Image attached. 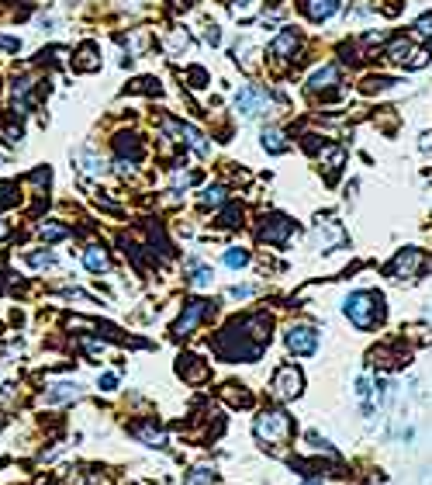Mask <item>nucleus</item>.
I'll return each mask as SVG.
<instances>
[{
    "mask_svg": "<svg viewBox=\"0 0 432 485\" xmlns=\"http://www.w3.org/2000/svg\"><path fill=\"white\" fill-rule=\"evenodd\" d=\"M343 315L360 333H370V329H377L384 322V298L377 291H367V288L349 291L343 301Z\"/></svg>",
    "mask_w": 432,
    "mask_h": 485,
    "instance_id": "nucleus-1",
    "label": "nucleus"
},
{
    "mask_svg": "<svg viewBox=\"0 0 432 485\" xmlns=\"http://www.w3.org/2000/svg\"><path fill=\"white\" fill-rule=\"evenodd\" d=\"M253 433H256V440L263 447H284L287 440H291V433H294V419L284 412V409H263L256 416V423H253Z\"/></svg>",
    "mask_w": 432,
    "mask_h": 485,
    "instance_id": "nucleus-2",
    "label": "nucleus"
},
{
    "mask_svg": "<svg viewBox=\"0 0 432 485\" xmlns=\"http://www.w3.org/2000/svg\"><path fill=\"white\" fill-rule=\"evenodd\" d=\"M429 267H432V260H429L426 250L405 246V250H398V253L391 257V264H387L384 271H387V278H394V281H415V278H422Z\"/></svg>",
    "mask_w": 432,
    "mask_h": 485,
    "instance_id": "nucleus-3",
    "label": "nucleus"
},
{
    "mask_svg": "<svg viewBox=\"0 0 432 485\" xmlns=\"http://www.w3.org/2000/svg\"><path fill=\"white\" fill-rule=\"evenodd\" d=\"M232 107L242 121H253V118H263L273 111V94L263 87V84H246L239 87V94L232 97Z\"/></svg>",
    "mask_w": 432,
    "mask_h": 485,
    "instance_id": "nucleus-4",
    "label": "nucleus"
},
{
    "mask_svg": "<svg viewBox=\"0 0 432 485\" xmlns=\"http://www.w3.org/2000/svg\"><path fill=\"white\" fill-rule=\"evenodd\" d=\"M284 343L294 357H311L318 350V329L308 326V322H294L284 329Z\"/></svg>",
    "mask_w": 432,
    "mask_h": 485,
    "instance_id": "nucleus-5",
    "label": "nucleus"
},
{
    "mask_svg": "<svg viewBox=\"0 0 432 485\" xmlns=\"http://www.w3.org/2000/svg\"><path fill=\"white\" fill-rule=\"evenodd\" d=\"M339 84H343V66H339V63H322V66L311 70V77H308V94L329 97V94L339 91Z\"/></svg>",
    "mask_w": 432,
    "mask_h": 485,
    "instance_id": "nucleus-6",
    "label": "nucleus"
},
{
    "mask_svg": "<svg viewBox=\"0 0 432 485\" xmlns=\"http://www.w3.org/2000/svg\"><path fill=\"white\" fill-rule=\"evenodd\" d=\"M208 312H211V305H208L204 298H190V301H183V312H180V319L173 322V336H190V333L208 319Z\"/></svg>",
    "mask_w": 432,
    "mask_h": 485,
    "instance_id": "nucleus-7",
    "label": "nucleus"
},
{
    "mask_svg": "<svg viewBox=\"0 0 432 485\" xmlns=\"http://www.w3.org/2000/svg\"><path fill=\"white\" fill-rule=\"evenodd\" d=\"M301 52V31L294 28V24H284L280 31H277V38L270 42V59L273 63H287V59H294Z\"/></svg>",
    "mask_w": 432,
    "mask_h": 485,
    "instance_id": "nucleus-8",
    "label": "nucleus"
},
{
    "mask_svg": "<svg viewBox=\"0 0 432 485\" xmlns=\"http://www.w3.org/2000/svg\"><path fill=\"white\" fill-rule=\"evenodd\" d=\"M294 222L287 218V215H280V211H270V215H263V225H259V236L266 239V243H273V246H284L291 236H294Z\"/></svg>",
    "mask_w": 432,
    "mask_h": 485,
    "instance_id": "nucleus-9",
    "label": "nucleus"
},
{
    "mask_svg": "<svg viewBox=\"0 0 432 485\" xmlns=\"http://www.w3.org/2000/svg\"><path fill=\"white\" fill-rule=\"evenodd\" d=\"M273 391H277L280 398H298V395L304 391V375H301V368L280 364V368L273 371Z\"/></svg>",
    "mask_w": 432,
    "mask_h": 485,
    "instance_id": "nucleus-10",
    "label": "nucleus"
},
{
    "mask_svg": "<svg viewBox=\"0 0 432 485\" xmlns=\"http://www.w3.org/2000/svg\"><path fill=\"white\" fill-rule=\"evenodd\" d=\"M343 7V0H301V14L311 21V24H322L329 17H336Z\"/></svg>",
    "mask_w": 432,
    "mask_h": 485,
    "instance_id": "nucleus-11",
    "label": "nucleus"
},
{
    "mask_svg": "<svg viewBox=\"0 0 432 485\" xmlns=\"http://www.w3.org/2000/svg\"><path fill=\"white\" fill-rule=\"evenodd\" d=\"M73 163L84 170L86 177H104V174H107V163H104V156H100L97 149H90V146L73 153Z\"/></svg>",
    "mask_w": 432,
    "mask_h": 485,
    "instance_id": "nucleus-12",
    "label": "nucleus"
},
{
    "mask_svg": "<svg viewBox=\"0 0 432 485\" xmlns=\"http://www.w3.org/2000/svg\"><path fill=\"white\" fill-rule=\"evenodd\" d=\"M80 395H84V388L77 385V382H56V385H49L42 391V402L45 405H59V402H73Z\"/></svg>",
    "mask_w": 432,
    "mask_h": 485,
    "instance_id": "nucleus-13",
    "label": "nucleus"
},
{
    "mask_svg": "<svg viewBox=\"0 0 432 485\" xmlns=\"http://www.w3.org/2000/svg\"><path fill=\"white\" fill-rule=\"evenodd\" d=\"M346 232L339 222H332V218H325V222H318L315 225V243L322 246V250H332V246H343Z\"/></svg>",
    "mask_w": 432,
    "mask_h": 485,
    "instance_id": "nucleus-14",
    "label": "nucleus"
},
{
    "mask_svg": "<svg viewBox=\"0 0 432 485\" xmlns=\"http://www.w3.org/2000/svg\"><path fill=\"white\" fill-rule=\"evenodd\" d=\"M259 146H263V149H266L270 156H284V153L291 149V142H287V135H284L280 128H273V125L259 132Z\"/></svg>",
    "mask_w": 432,
    "mask_h": 485,
    "instance_id": "nucleus-15",
    "label": "nucleus"
},
{
    "mask_svg": "<svg viewBox=\"0 0 432 485\" xmlns=\"http://www.w3.org/2000/svg\"><path fill=\"white\" fill-rule=\"evenodd\" d=\"M412 52H415V49H412V38H408V35H394V38L387 42V49H384V59L405 66V63L412 59Z\"/></svg>",
    "mask_w": 432,
    "mask_h": 485,
    "instance_id": "nucleus-16",
    "label": "nucleus"
},
{
    "mask_svg": "<svg viewBox=\"0 0 432 485\" xmlns=\"http://www.w3.org/2000/svg\"><path fill=\"white\" fill-rule=\"evenodd\" d=\"M84 267L90 274H104V271L111 267V257H107V250H104L100 243H90L84 250Z\"/></svg>",
    "mask_w": 432,
    "mask_h": 485,
    "instance_id": "nucleus-17",
    "label": "nucleus"
},
{
    "mask_svg": "<svg viewBox=\"0 0 432 485\" xmlns=\"http://www.w3.org/2000/svg\"><path fill=\"white\" fill-rule=\"evenodd\" d=\"M225 204H229V188H225V184H208V188L201 191V208L218 211V208H225Z\"/></svg>",
    "mask_w": 432,
    "mask_h": 485,
    "instance_id": "nucleus-18",
    "label": "nucleus"
},
{
    "mask_svg": "<svg viewBox=\"0 0 432 485\" xmlns=\"http://www.w3.org/2000/svg\"><path fill=\"white\" fill-rule=\"evenodd\" d=\"M318 160L325 163V170H329V177H336V174L343 170V163H346V149H343V146H322V153H318Z\"/></svg>",
    "mask_w": 432,
    "mask_h": 485,
    "instance_id": "nucleus-19",
    "label": "nucleus"
},
{
    "mask_svg": "<svg viewBox=\"0 0 432 485\" xmlns=\"http://www.w3.org/2000/svg\"><path fill=\"white\" fill-rule=\"evenodd\" d=\"M38 236H42L45 243H59V239H70V236H73V229H70V225H63V222H56V218H49V222H42V225H38Z\"/></svg>",
    "mask_w": 432,
    "mask_h": 485,
    "instance_id": "nucleus-20",
    "label": "nucleus"
},
{
    "mask_svg": "<svg viewBox=\"0 0 432 485\" xmlns=\"http://www.w3.org/2000/svg\"><path fill=\"white\" fill-rule=\"evenodd\" d=\"M135 437L146 440L149 447H163V444H167V437H163V430H160L156 423H139V426H135Z\"/></svg>",
    "mask_w": 432,
    "mask_h": 485,
    "instance_id": "nucleus-21",
    "label": "nucleus"
},
{
    "mask_svg": "<svg viewBox=\"0 0 432 485\" xmlns=\"http://www.w3.org/2000/svg\"><path fill=\"white\" fill-rule=\"evenodd\" d=\"M249 250L246 246H232V250H225V267L229 271H242V267H249Z\"/></svg>",
    "mask_w": 432,
    "mask_h": 485,
    "instance_id": "nucleus-22",
    "label": "nucleus"
},
{
    "mask_svg": "<svg viewBox=\"0 0 432 485\" xmlns=\"http://www.w3.org/2000/svg\"><path fill=\"white\" fill-rule=\"evenodd\" d=\"M24 264L35 267V271H49V267H56V253L52 250H38V253H28Z\"/></svg>",
    "mask_w": 432,
    "mask_h": 485,
    "instance_id": "nucleus-23",
    "label": "nucleus"
},
{
    "mask_svg": "<svg viewBox=\"0 0 432 485\" xmlns=\"http://www.w3.org/2000/svg\"><path fill=\"white\" fill-rule=\"evenodd\" d=\"M211 285H215V271H211L208 264H201V267H194V274H190V288L204 291V288H211Z\"/></svg>",
    "mask_w": 432,
    "mask_h": 485,
    "instance_id": "nucleus-24",
    "label": "nucleus"
},
{
    "mask_svg": "<svg viewBox=\"0 0 432 485\" xmlns=\"http://www.w3.org/2000/svg\"><path fill=\"white\" fill-rule=\"evenodd\" d=\"M211 482H215V468L201 465V468H194V472L187 475V482L183 485H211Z\"/></svg>",
    "mask_w": 432,
    "mask_h": 485,
    "instance_id": "nucleus-25",
    "label": "nucleus"
},
{
    "mask_svg": "<svg viewBox=\"0 0 432 485\" xmlns=\"http://www.w3.org/2000/svg\"><path fill=\"white\" fill-rule=\"evenodd\" d=\"M187 80H190V87H194V91H204V87L211 84L208 70H201V66H190V70H187Z\"/></svg>",
    "mask_w": 432,
    "mask_h": 485,
    "instance_id": "nucleus-26",
    "label": "nucleus"
},
{
    "mask_svg": "<svg viewBox=\"0 0 432 485\" xmlns=\"http://www.w3.org/2000/svg\"><path fill=\"white\" fill-rule=\"evenodd\" d=\"M394 84H398L394 77H367V87H363V91H367V94H377V91H391Z\"/></svg>",
    "mask_w": 432,
    "mask_h": 485,
    "instance_id": "nucleus-27",
    "label": "nucleus"
},
{
    "mask_svg": "<svg viewBox=\"0 0 432 485\" xmlns=\"http://www.w3.org/2000/svg\"><path fill=\"white\" fill-rule=\"evenodd\" d=\"M93 52H97V45H84V49H80L84 59H77V70H97V66H100V59H93Z\"/></svg>",
    "mask_w": 432,
    "mask_h": 485,
    "instance_id": "nucleus-28",
    "label": "nucleus"
},
{
    "mask_svg": "<svg viewBox=\"0 0 432 485\" xmlns=\"http://www.w3.org/2000/svg\"><path fill=\"white\" fill-rule=\"evenodd\" d=\"M132 91H142V94H163V87H160L156 77H142V80H135Z\"/></svg>",
    "mask_w": 432,
    "mask_h": 485,
    "instance_id": "nucleus-29",
    "label": "nucleus"
},
{
    "mask_svg": "<svg viewBox=\"0 0 432 485\" xmlns=\"http://www.w3.org/2000/svg\"><path fill=\"white\" fill-rule=\"evenodd\" d=\"M256 288L253 285H236V288H229V298H239V301H246V298H253Z\"/></svg>",
    "mask_w": 432,
    "mask_h": 485,
    "instance_id": "nucleus-30",
    "label": "nucleus"
},
{
    "mask_svg": "<svg viewBox=\"0 0 432 485\" xmlns=\"http://www.w3.org/2000/svg\"><path fill=\"white\" fill-rule=\"evenodd\" d=\"M415 31H419L422 38H432V10H429V14H422V17L415 21Z\"/></svg>",
    "mask_w": 432,
    "mask_h": 485,
    "instance_id": "nucleus-31",
    "label": "nucleus"
},
{
    "mask_svg": "<svg viewBox=\"0 0 432 485\" xmlns=\"http://www.w3.org/2000/svg\"><path fill=\"white\" fill-rule=\"evenodd\" d=\"M204 42L208 45H222V28L218 24H204Z\"/></svg>",
    "mask_w": 432,
    "mask_h": 485,
    "instance_id": "nucleus-32",
    "label": "nucleus"
},
{
    "mask_svg": "<svg viewBox=\"0 0 432 485\" xmlns=\"http://www.w3.org/2000/svg\"><path fill=\"white\" fill-rule=\"evenodd\" d=\"M236 218H242V208H236V204H229V211L222 215V225H242V222H236Z\"/></svg>",
    "mask_w": 432,
    "mask_h": 485,
    "instance_id": "nucleus-33",
    "label": "nucleus"
},
{
    "mask_svg": "<svg viewBox=\"0 0 432 485\" xmlns=\"http://www.w3.org/2000/svg\"><path fill=\"white\" fill-rule=\"evenodd\" d=\"M100 388H104V391H114V388H118V375H114V371L100 375Z\"/></svg>",
    "mask_w": 432,
    "mask_h": 485,
    "instance_id": "nucleus-34",
    "label": "nucleus"
},
{
    "mask_svg": "<svg viewBox=\"0 0 432 485\" xmlns=\"http://www.w3.org/2000/svg\"><path fill=\"white\" fill-rule=\"evenodd\" d=\"M0 49H7V52H17V49H21V38H10V35H3V38H0Z\"/></svg>",
    "mask_w": 432,
    "mask_h": 485,
    "instance_id": "nucleus-35",
    "label": "nucleus"
},
{
    "mask_svg": "<svg viewBox=\"0 0 432 485\" xmlns=\"http://www.w3.org/2000/svg\"><path fill=\"white\" fill-rule=\"evenodd\" d=\"M253 3H256V0H232V10H236V14H246Z\"/></svg>",
    "mask_w": 432,
    "mask_h": 485,
    "instance_id": "nucleus-36",
    "label": "nucleus"
},
{
    "mask_svg": "<svg viewBox=\"0 0 432 485\" xmlns=\"http://www.w3.org/2000/svg\"><path fill=\"white\" fill-rule=\"evenodd\" d=\"M356 395H360V398L370 395V378H360V382H356Z\"/></svg>",
    "mask_w": 432,
    "mask_h": 485,
    "instance_id": "nucleus-37",
    "label": "nucleus"
},
{
    "mask_svg": "<svg viewBox=\"0 0 432 485\" xmlns=\"http://www.w3.org/2000/svg\"><path fill=\"white\" fill-rule=\"evenodd\" d=\"M301 485H325V482H322V479L315 475V479H304V482H301Z\"/></svg>",
    "mask_w": 432,
    "mask_h": 485,
    "instance_id": "nucleus-38",
    "label": "nucleus"
},
{
    "mask_svg": "<svg viewBox=\"0 0 432 485\" xmlns=\"http://www.w3.org/2000/svg\"><path fill=\"white\" fill-rule=\"evenodd\" d=\"M3 236H7V225H3V218H0V239H3Z\"/></svg>",
    "mask_w": 432,
    "mask_h": 485,
    "instance_id": "nucleus-39",
    "label": "nucleus"
},
{
    "mask_svg": "<svg viewBox=\"0 0 432 485\" xmlns=\"http://www.w3.org/2000/svg\"><path fill=\"white\" fill-rule=\"evenodd\" d=\"M173 3H176V7H187V3H190V0H173Z\"/></svg>",
    "mask_w": 432,
    "mask_h": 485,
    "instance_id": "nucleus-40",
    "label": "nucleus"
}]
</instances>
